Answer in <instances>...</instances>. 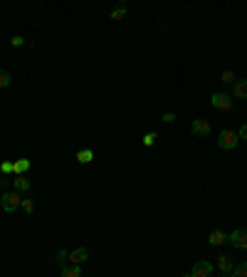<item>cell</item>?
I'll use <instances>...</instances> for the list:
<instances>
[{"label":"cell","mask_w":247,"mask_h":277,"mask_svg":"<svg viewBox=\"0 0 247 277\" xmlns=\"http://www.w3.org/2000/svg\"><path fill=\"white\" fill-rule=\"evenodd\" d=\"M20 203H22V193H17V191H5L0 196V208L5 213H15L20 208Z\"/></svg>","instance_id":"1"},{"label":"cell","mask_w":247,"mask_h":277,"mask_svg":"<svg viewBox=\"0 0 247 277\" xmlns=\"http://www.w3.org/2000/svg\"><path fill=\"white\" fill-rule=\"evenodd\" d=\"M210 104H213L215 109H220V112H230V109L235 107L233 97H230V94H225V92H218V94H213V97H210Z\"/></svg>","instance_id":"2"},{"label":"cell","mask_w":247,"mask_h":277,"mask_svg":"<svg viewBox=\"0 0 247 277\" xmlns=\"http://www.w3.org/2000/svg\"><path fill=\"white\" fill-rule=\"evenodd\" d=\"M238 143H240V138H238V132H230V129H225V132L218 137V146H220L223 151H233Z\"/></svg>","instance_id":"3"},{"label":"cell","mask_w":247,"mask_h":277,"mask_svg":"<svg viewBox=\"0 0 247 277\" xmlns=\"http://www.w3.org/2000/svg\"><path fill=\"white\" fill-rule=\"evenodd\" d=\"M228 243H233L238 250H247V228H238L228 235Z\"/></svg>","instance_id":"4"},{"label":"cell","mask_w":247,"mask_h":277,"mask_svg":"<svg viewBox=\"0 0 247 277\" xmlns=\"http://www.w3.org/2000/svg\"><path fill=\"white\" fill-rule=\"evenodd\" d=\"M190 132H193V137H208L210 134V122L208 119H193V124H190Z\"/></svg>","instance_id":"5"},{"label":"cell","mask_w":247,"mask_h":277,"mask_svg":"<svg viewBox=\"0 0 247 277\" xmlns=\"http://www.w3.org/2000/svg\"><path fill=\"white\" fill-rule=\"evenodd\" d=\"M190 275L193 277H210L213 275V263H208V260H198V263L193 265Z\"/></svg>","instance_id":"6"},{"label":"cell","mask_w":247,"mask_h":277,"mask_svg":"<svg viewBox=\"0 0 247 277\" xmlns=\"http://www.w3.org/2000/svg\"><path fill=\"white\" fill-rule=\"evenodd\" d=\"M89 260V250L87 248H74V250H69V263L72 265H82V263H87Z\"/></svg>","instance_id":"7"},{"label":"cell","mask_w":247,"mask_h":277,"mask_svg":"<svg viewBox=\"0 0 247 277\" xmlns=\"http://www.w3.org/2000/svg\"><path fill=\"white\" fill-rule=\"evenodd\" d=\"M215 265H218V270H220L223 275H230V273H233V268H235V260H233L230 255H225V253H223V255H218V263H215Z\"/></svg>","instance_id":"8"},{"label":"cell","mask_w":247,"mask_h":277,"mask_svg":"<svg viewBox=\"0 0 247 277\" xmlns=\"http://www.w3.org/2000/svg\"><path fill=\"white\" fill-rule=\"evenodd\" d=\"M30 166H32V163H30L27 158H17V161L12 163V168H15V173H12V176H25V173L30 171Z\"/></svg>","instance_id":"9"},{"label":"cell","mask_w":247,"mask_h":277,"mask_svg":"<svg viewBox=\"0 0 247 277\" xmlns=\"http://www.w3.org/2000/svg\"><path fill=\"white\" fill-rule=\"evenodd\" d=\"M12 186H15L17 193H27L30 191V181L25 176H12Z\"/></svg>","instance_id":"10"},{"label":"cell","mask_w":247,"mask_h":277,"mask_svg":"<svg viewBox=\"0 0 247 277\" xmlns=\"http://www.w3.org/2000/svg\"><path fill=\"white\" fill-rule=\"evenodd\" d=\"M208 243L210 245H223V243H228V233H223V230H213L210 235H208Z\"/></svg>","instance_id":"11"},{"label":"cell","mask_w":247,"mask_h":277,"mask_svg":"<svg viewBox=\"0 0 247 277\" xmlns=\"http://www.w3.org/2000/svg\"><path fill=\"white\" fill-rule=\"evenodd\" d=\"M233 94H235L238 99H247V79H238V82L233 84Z\"/></svg>","instance_id":"12"},{"label":"cell","mask_w":247,"mask_h":277,"mask_svg":"<svg viewBox=\"0 0 247 277\" xmlns=\"http://www.w3.org/2000/svg\"><path fill=\"white\" fill-rule=\"evenodd\" d=\"M77 161H79V163H92V161H94V151H92V148L77 151Z\"/></svg>","instance_id":"13"},{"label":"cell","mask_w":247,"mask_h":277,"mask_svg":"<svg viewBox=\"0 0 247 277\" xmlns=\"http://www.w3.org/2000/svg\"><path fill=\"white\" fill-rule=\"evenodd\" d=\"M62 277H82V265H69V268H62Z\"/></svg>","instance_id":"14"},{"label":"cell","mask_w":247,"mask_h":277,"mask_svg":"<svg viewBox=\"0 0 247 277\" xmlns=\"http://www.w3.org/2000/svg\"><path fill=\"white\" fill-rule=\"evenodd\" d=\"M233 275H235V277H247V263H235Z\"/></svg>","instance_id":"15"},{"label":"cell","mask_w":247,"mask_h":277,"mask_svg":"<svg viewBox=\"0 0 247 277\" xmlns=\"http://www.w3.org/2000/svg\"><path fill=\"white\" fill-rule=\"evenodd\" d=\"M20 208L30 215V213H35V201L32 198H22V203H20Z\"/></svg>","instance_id":"16"},{"label":"cell","mask_w":247,"mask_h":277,"mask_svg":"<svg viewBox=\"0 0 247 277\" xmlns=\"http://www.w3.org/2000/svg\"><path fill=\"white\" fill-rule=\"evenodd\" d=\"M220 79H223L225 84H235V82H238V79H235V72H233V69H225Z\"/></svg>","instance_id":"17"},{"label":"cell","mask_w":247,"mask_h":277,"mask_svg":"<svg viewBox=\"0 0 247 277\" xmlns=\"http://www.w3.org/2000/svg\"><path fill=\"white\" fill-rule=\"evenodd\" d=\"M0 173H2V176H12V173H15L12 163H10V161H2V163H0Z\"/></svg>","instance_id":"18"},{"label":"cell","mask_w":247,"mask_h":277,"mask_svg":"<svg viewBox=\"0 0 247 277\" xmlns=\"http://www.w3.org/2000/svg\"><path fill=\"white\" fill-rule=\"evenodd\" d=\"M10 82H12V77L5 72V69H0V89H5V87H10Z\"/></svg>","instance_id":"19"},{"label":"cell","mask_w":247,"mask_h":277,"mask_svg":"<svg viewBox=\"0 0 247 277\" xmlns=\"http://www.w3.org/2000/svg\"><path fill=\"white\" fill-rule=\"evenodd\" d=\"M156 138H158V134H156V132H148V134L143 137V146H146V148H151V146L156 143Z\"/></svg>","instance_id":"20"},{"label":"cell","mask_w":247,"mask_h":277,"mask_svg":"<svg viewBox=\"0 0 247 277\" xmlns=\"http://www.w3.org/2000/svg\"><path fill=\"white\" fill-rule=\"evenodd\" d=\"M67 260H69V250H60V253L55 255V263L62 265V268H64V263H67Z\"/></svg>","instance_id":"21"},{"label":"cell","mask_w":247,"mask_h":277,"mask_svg":"<svg viewBox=\"0 0 247 277\" xmlns=\"http://www.w3.org/2000/svg\"><path fill=\"white\" fill-rule=\"evenodd\" d=\"M10 45H12V47H22V45H25V37H22V35H12V37H10Z\"/></svg>","instance_id":"22"},{"label":"cell","mask_w":247,"mask_h":277,"mask_svg":"<svg viewBox=\"0 0 247 277\" xmlns=\"http://www.w3.org/2000/svg\"><path fill=\"white\" fill-rule=\"evenodd\" d=\"M124 15H126V5H119V7L112 12V20H122Z\"/></svg>","instance_id":"23"},{"label":"cell","mask_w":247,"mask_h":277,"mask_svg":"<svg viewBox=\"0 0 247 277\" xmlns=\"http://www.w3.org/2000/svg\"><path fill=\"white\" fill-rule=\"evenodd\" d=\"M163 122H166V124H173V122H176V114H173V112H166V114H163Z\"/></svg>","instance_id":"24"},{"label":"cell","mask_w":247,"mask_h":277,"mask_svg":"<svg viewBox=\"0 0 247 277\" xmlns=\"http://www.w3.org/2000/svg\"><path fill=\"white\" fill-rule=\"evenodd\" d=\"M238 138H243V141H247V124H243V127L238 129Z\"/></svg>","instance_id":"25"},{"label":"cell","mask_w":247,"mask_h":277,"mask_svg":"<svg viewBox=\"0 0 247 277\" xmlns=\"http://www.w3.org/2000/svg\"><path fill=\"white\" fill-rule=\"evenodd\" d=\"M7 183H12V176H2L0 178V188H7Z\"/></svg>","instance_id":"26"},{"label":"cell","mask_w":247,"mask_h":277,"mask_svg":"<svg viewBox=\"0 0 247 277\" xmlns=\"http://www.w3.org/2000/svg\"><path fill=\"white\" fill-rule=\"evenodd\" d=\"M223 277H235V275H233V273H230V275H223Z\"/></svg>","instance_id":"27"},{"label":"cell","mask_w":247,"mask_h":277,"mask_svg":"<svg viewBox=\"0 0 247 277\" xmlns=\"http://www.w3.org/2000/svg\"><path fill=\"white\" fill-rule=\"evenodd\" d=\"M183 277H193V275H183Z\"/></svg>","instance_id":"28"}]
</instances>
